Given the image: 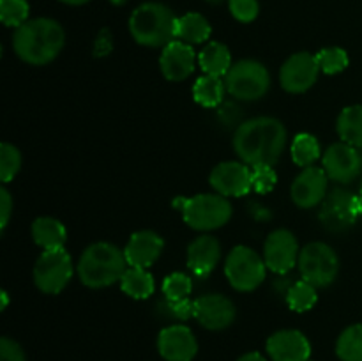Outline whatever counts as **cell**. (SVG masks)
I'll list each match as a JSON object with an SVG mask.
<instances>
[{
    "label": "cell",
    "instance_id": "6da1fadb",
    "mask_svg": "<svg viewBox=\"0 0 362 361\" xmlns=\"http://www.w3.org/2000/svg\"><path fill=\"white\" fill-rule=\"evenodd\" d=\"M286 144V130L274 117H255L237 126L233 149L250 166L274 165Z\"/></svg>",
    "mask_w": 362,
    "mask_h": 361
},
{
    "label": "cell",
    "instance_id": "7a4b0ae2",
    "mask_svg": "<svg viewBox=\"0 0 362 361\" xmlns=\"http://www.w3.org/2000/svg\"><path fill=\"white\" fill-rule=\"evenodd\" d=\"M64 41L66 34L59 21L52 18H35L14 30L13 48L23 62L45 66L62 52Z\"/></svg>",
    "mask_w": 362,
    "mask_h": 361
},
{
    "label": "cell",
    "instance_id": "3957f363",
    "mask_svg": "<svg viewBox=\"0 0 362 361\" xmlns=\"http://www.w3.org/2000/svg\"><path fill=\"white\" fill-rule=\"evenodd\" d=\"M127 269L126 255L110 243H94L81 253L78 262V276L90 289H103L120 282Z\"/></svg>",
    "mask_w": 362,
    "mask_h": 361
},
{
    "label": "cell",
    "instance_id": "277c9868",
    "mask_svg": "<svg viewBox=\"0 0 362 361\" xmlns=\"http://www.w3.org/2000/svg\"><path fill=\"white\" fill-rule=\"evenodd\" d=\"M179 18L163 4L147 2L133 11L129 18V32L134 41L148 48L170 45L177 38Z\"/></svg>",
    "mask_w": 362,
    "mask_h": 361
},
{
    "label": "cell",
    "instance_id": "5b68a950",
    "mask_svg": "<svg viewBox=\"0 0 362 361\" xmlns=\"http://www.w3.org/2000/svg\"><path fill=\"white\" fill-rule=\"evenodd\" d=\"M173 207L182 212V218L191 229L216 230L226 225L232 218V204L219 193H200L194 197H177Z\"/></svg>",
    "mask_w": 362,
    "mask_h": 361
},
{
    "label": "cell",
    "instance_id": "8992f818",
    "mask_svg": "<svg viewBox=\"0 0 362 361\" xmlns=\"http://www.w3.org/2000/svg\"><path fill=\"white\" fill-rule=\"evenodd\" d=\"M226 91L240 101H257L267 94L271 87V76L267 67L258 60H239L230 67L226 74Z\"/></svg>",
    "mask_w": 362,
    "mask_h": 361
},
{
    "label": "cell",
    "instance_id": "52a82bcc",
    "mask_svg": "<svg viewBox=\"0 0 362 361\" xmlns=\"http://www.w3.org/2000/svg\"><path fill=\"white\" fill-rule=\"evenodd\" d=\"M299 273L313 287H329L339 273V258L329 244L310 243L299 253Z\"/></svg>",
    "mask_w": 362,
    "mask_h": 361
},
{
    "label": "cell",
    "instance_id": "ba28073f",
    "mask_svg": "<svg viewBox=\"0 0 362 361\" xmlns=\"http://www.w3.org/2000/svg\"><path fill=\"white\" fill-rule=\"evenodd\" d=\"M264 257L247 246H235L225 262V275L230 285L239 292H251L265 280Z\"/></svg>",
    "mask_w": 362,
    "mask_h": 361
},
{
    "label": "cell",
    "instance_id": "9c48e42d",
    "mask_svg": "<svg viewBox=\"0 0 362 361\" xmlns=\"http://www.w3.org/2000/svg\"><path fill=\"white\" fill-rule=\"evenodd\" d=\"M73 278V262L64 248L45 250L34 265V282L45 294H60Z\"/></svg>",
    "mask_w": 362,
    "mask_h": 361
},
{
    "label": "cell",
    "instance_id": "30bf717a",
    "mask_svg": "<svg viewBox=\"0 0 362 361\" xmlns=\"http://www.w3.org/2000/svg\"><path fill=\"white\" fill-rule=\"evenodd\" d=\"M320 223L329 232H343L356 225L362 216V207L356 193L336 188L324 198L320 207Z\"/></svg>",
    "mask_w": 362,
    "mask_h": 361
},
{
    "label": "cell",
    "instance_id": "8fae6325",
    "mask_svg": "<svg viewBox=\"0 0 362 361\" xmlns=\"http://www.w3.org/2000/svg\"><path fill=\"white\" fill-rule=\"evenodd\" d=\"M320 71L317 55H311L308 52L293 53L283 64L281 71H279V81L286 92L300 94L313 87Z\"/></svg>",
    "mask_w": 362,
    "mask_h": 361
},
{
    "label": "cell",
    "instance_id": "7c38bea8",
    "mask_svg": "<svg viewBox=\"0 0 362 361\" xmlns=\"http://www.w3.org/2000/svg\"><path fill=\"white\" fill-rule=\"evenodd\" d=\"M299 244L296 236L286 229L271 232L264 244L265 265L276 275H286L299 260Z\"/></svg>",
    "mask_w": 362,
    "mask_h": 361
},
{
    "label": "cell",
    "instance_id": "4fadbf2b",
    "mask_svg": "<svg viewBox=\"0 0 362 361\" xmlns=\"http://www.w3.org/2000/svg\"><path fill=\"white\" fill-rule=\"evenodd\" d=\"M324 170L329 179L339 184H346L356 179L362 170V156L357 147L338 142L332 144L324 154Z\"/></svg>",
    "mask_w": 362,
    "mask_h": 361
},
{
    "label": "cell",
    "instance_id": "5bb4252c",
    "mask_svg": "<svg viewBox=\"0 0 362 361\" xmlns=\"http://www.w3.org/2000/svg\"><path fill=\"white\" fill-rule=\"evenodd\" d=\"M211 186L223 197H243L253 190L251 168L243 161L219 163L211 172Z\"/></svg>",
    "mask_w": 362,
    "mask_h": 361
},
{
    "label": "cell",
    "instance_id": "9a60e30c",
    "mask_svg": "<svg viewBox=\"0 0 362 361\" xmlns=\"http://www.w3.org/2000/svg\"><path fill=\"white\" fill-rule=\"evenodd\" d=\"M235 315V304L221 294H205L194 299V319L212 331H221L232 326Z\"/></svg>",
    "mask_w": 362,
    "mask_h": 361
},
{
    "label": "cell",
    "instance_id": "2e32d148",
    "mask_svg": "<svg viewBox=\"0 0 362 361\" xmlns=\"http://www.w3.org/2000/svg\"><path fill=\"white\" fill-rule=\"evenodd\" d=\"M327 173L318 166H306L299 176L293 179L292 200L297 207L311 209L317 207L327 197Z\"/></svg>",
    "mask_w": 362,
    "mask_h": 361
},
{
    "label": "cell",
    "instance_id": "e0dca14e",
    "mask_svg": "<svg viewBox=\"0 0 362 361\" xmlns=\"http://www.w3.org/2000/svg\"><path fill=\"white\" fill-rule=\"evenodd\" d=\"M158 350L166 361H193L198 353V342L187 326L173 324L159 333Z\"/></svg>",
    "mask_w": 362,
    "mask_h": 361
},
{
    "label": "cell",
    "instance_id": "ac0fdd59",
    "mask_svg": "<svg viewBox=\"0 0 362 361\" xmlns=\"http://www.w3.org/2000/svg\"><path fill=\"white\" fill-rule=\"evenodd\" d=\"M163 76L168 81H182L191 76L197 67V53L193 46L184 41H172L163 48L159 59Z\"/></svg>",
    "mask_w": 362,
    "mask_h": 361
},
{
    "label": "cell",
    "instance_id": "d6986e66",
    "mask_svg": "<svg viewBox=\"0 0 362 361\" xmlns=\"http://www.w3.org/2000/svg\"><path fill=\"white\" fill-rule=\"evenodd\" d=\"M267 353L272 361H308L311 343L297 329H281L267 340Z\"/></svg>",
    "mask_w": 362,
    "mask_h": 361
},
{
    "label": "cell",
    "instance_id": "ffe728a7",
    "mask_svg": "<svg viewBox=\"0 0 362 361\" xmlns=\"http://www.w3.org/2000/svg\"><path fill=\"white\" fill-rule=\"evenodd\" d=\"M163 248H165V241L159 234L152 230H138L127 241L124 255H126L127 265L147 269L161 257Z\"/></svg>",
    "mask_w": 362,
    "mask_h": 361
},
{
    "label": "cell",
    "instance_id": "44dd1931",
    "mask_svg": "<svg viewBox=\"0 0 362 361\" xmlns=\"http://www.w3.org/2000/svg\"><path fill=\"white\" fill-rule=\"evenodd\" d=\"M221 258V244L212 236H200L187 246V268L198 278H207Z\"/></svg>",
    "mask_w": 362,
    "mask_h": 361
},
{
    "label": "cell",
    "instance_id": "7402d4cb",
    "mask_svg": "<svg viewBox=\"0 0 362 361\" xmlns=\"http://www.w3.org/2000/svg\"><path fill=\"white\" fill-rule=\"evenodd\" d=\"M32 237L42 250H60L66 244L67 232L59 219L41 216L32 223Z\"/></svg>",
    "mask_w": 362,
    "mask_h": 361
},
{
    "label": "cell",
    "instance_id": "603a6c76",
    "mask_svg": "<svg viewBox=\"0 0 362 361\" xmlns=\"http://www.w3.org/2000/svg\"><path fill=\"white\" fill-rule=\"evenodd\" d=\"M198 64H200V69L205 74H211V76H226L230 71L232 64V55H230V50L226 48L223 42L212 41L205 46L204 50L198 55Z\"/></svg>",
    "mask_w": 362,
    "mask_h": 361
},
{
    "label": "cell",
    "instance_id": "cb8c5ba5",
    "mask_svg": "<svg viewBox=\"0 0 362 361\" xmlns=\"http://www.w3.org/2000/svg\"><path fill=\"white\" fill-rule=\"evenodd\" d=\"M211 23L198 13H187L177 21V38L187 45H200L211 38Z\"/></svg>",
    "mask_w": 362,
    "mask_h": 361
},
{
    "label": "cell",
    "instance_id": "d4e9b609",
    "mask_svg": "<svg viewBox=\"0 0 362 361\" xmlns=\"http://www.w3.org/2000/svg\"><path fill=\"white\" fill-rule=\"evenodd\" d=\"M225 81L219 76L204 74L193 85V98L198 105L205 108H218L225 98Z\"/></svg>",
    "mask_w": 362,
    "mask_h": 361
},
{
    "label": "cell",
    "instance_id": "484cf974",
    "mask_svg": "<svg viewBox=\"0 0 362 361\" xmlns=\"http://www.w3.org/2000/svg\"><path fill=\"white\" fill-rule=\"evenodd\" d=\"M120 287L133 299H147L154 294V278L144 268H127L120 278Z\"/></svg>",
    "mask_w": 362,
    "mask_h": 361
},
{
    "label": "cell",
    "instance_id": "4316f807",
    "mask_svg": "<svg viewBox=\"0 0 362 361\" xmlns=\"http://www.w3.org/2000/svg\"><path fill=\"white\" fill-rule=\"evenodd\" d=\"M338 133L341 142L362 149V105L346 106L338 117Z\"/></svg>",
    "mask_w": 362,
    "mask_h": 361
},
{
    "label": "cell",
    "instance_id": "83f0119b",
    "mask_svg": "<svg viewBox=\"0 0 362 361\" xmlns=\"http://www.w3.org/2000/svg\"><path fill=\"white\" fill-rule=\"evenodd\" d=\"M336 354L341 361H362V324H354L339 335Z\"/></svg>",
    "mask_w": 362,
    "mask_h": 361
},
{
    "label": "cell",
    "instance_id": "f1b7e54d",
    "mask_svg": "<svg viewBox=\"0 0 362 361\" xmlns=\"http://www.w3.org/2000/svg\"><path fill=\"white\" fill-rule=\"evenodd\" d=\"M317 287L308 283L306 280H299V282L292 283L290 289L286 290V303H288L290 310L297 311V314H304V311L311 310L317 304Z\"/></svg>",
    "mask_w": 362,
    "mask_h": 361
},
{
    "label": "cell",
    "instance_id": "f546056e",
    "mask_svg": "<svg viewBox=\"0 0 362 361\" xmlns=\"http://www.w3.org/2000/svg\"><path fill=\"white\" fill-rule=\"evenodd\" d=\"M292 159L297 166H311L320 158V144L310 133H300L292 142Z\"/></svg>",
    "mask_w": 362,
    "mask_h": 361
},
{
    "label": "cell",
    "instance_id": "4dcf8cb0",
    "mask_svg": "<svg viewBox=\"0 0 362 361\" xmlns=\"http://www.w3.org/2000/svg\"><path fill=\"white\" fill-rule=\"evenodd\" d=\"M27 0H0V20L6 27H21L28 21Z\"/></svg>",
    "mask_w": 362,
    "mask_h": 361
},
{
    "label": "cell",
    "instance_id": "1f68e13d",
    "mask_svg": "<svg viewBox=\"0 0 362 361\" xmlns=\"http://www.w3.org/2000/svg\"><path fill=\"white\" fill-rule=\"evenodd\" d=\"M161 290L166 299L170 301L186 299V297H189L191 290H193V282L184 273H172V275L163 280Z\"/></svg>",
    "mask_w": 362,
    "mask_h": 361
},
{
    "label": "cell",
    "instance_id": "d6a6232c",
    "mask_svg": "<svg viewBox=\"0 0 362 361\" xmlns=\"http://www.w3.org/2000/svg\"><path fill=\"white\" fill-rule=\"evenodd\" d=\"M21 154L13 144H0V180L2 183H11L20 172Z\"/></svg>",
    "mask_w": 362,
    "mask_h": 361
},
{
    "label": "cell",
    "instance_id": "836d02e7",
    "mask_svg": "<svg viewBox=\"0 0 362 361\" xmlns=\"http://www.w3.org/2000/svg\"><path fill=\"white\" fill-rule=\"evenodd\" d=\"M317 60L320 64V69L325 74H338L349 66V55H346L345 50L338 48V46L320 50L317 53Z\"/></svg>",
    "mask_w": 362,
    "mask_h": 361
},
{
    "label": "cell",
    "instance_id": "e575fe53",
    "mask_svg": "<svg viewBox=\"0 0 362 361\" xmlns=\"http://www.w3.org/2000/svg\"><path fill=\"white\" fill-rule=\"evenodd\" d=\"M276 183H278V176H276L274 168L271 165H258L253 166L251 170V184L257 193L264 195L274 190Z\"/></svg>",
    "mask_w": 362,
    "mask_h": 361
},
{
    "label": "cell",
    "instance_id": "d590c367",
    "mask_svg": "<svg viewBox=\"0 0 362 361\" xmlns=\"http://www.w3.org/2000/svg\"><path fill=\"white\" fill-rule=\"evenodd\" d=\"M228 7L232 16L237 21H243V23H250L255 18L258 16V0H228Z\"/></svg>",
    "mask_w": 362,
    "mask_h": 361
},
{
    "label": "cell",
    "instance_id": "8d00e7d4",
    "mask_svg": "<svg viewBox=\"0 0 362 361\" xmlns=\"http://www.w3.org/2000/svg\"><path fill=\"white\" fill-rule=\"evenodd\" d=\"M165 308L168 315H172L173 319H179V321H189L194 317V301H191L189 297L179 301L166 299Z\"/></svg>",
    "mask_w": 362,
    "mask_h": 361
},
{
    "label": "cell",
    "instance_id": "74e56055",
    "mask_svg": "<svg viewBox=\"0 0 362 361\" xmlns=\"http://www.w3.org/2000/svg\"><path fill=\"white\" fill-rule=\"evenodd\" d=\"M0 361H27L25 360V353L14 340L4 336L0 340Z\"/></svg>",
    "mask_w": 362,
    "mask_h": 361
},
{
    "label": "cell",
    "instance_id": "f35d334b",
    "mask_svg": "<svg viewBox=\"0 0 362 361\" xmlns=\"http://www.w3.org/2000/svg\"><path fill=\"white\" fill-rule=\"evenodd\" d=\"M113 50V41L112 34H110L108 28H103L98 34L94 42V55L95 57H106Z\"/></svg>",
    "mask_w": 362,
    "mask_h": 361
},
{
    "label": "cell",
    "instance_id": "ab89813d",
    "mask_svg": "<svg viewBox=\"0 0 362 361\" xmlns=\"http://www.w3.org/2000/svg\"><path fill=\"white\" fill-rule=\"evenodd\" d=\"M11 212H13V198H11V193L2 188L0 190V229H6L7 223H9Z\"/></svg>",
    "mask_w": 362,
    "mask_h": 361
},
{
    "label": "cell",
    "instance_id": "60d3db41",
    "mask_svg": "<svg viewBox=\"0 0 362 361\" xmlns=\"http://www.w3.org/2000/svg\"><path fill=\"white\" fill-rule=\"evenodd\" d=\"M233 115L239 117V112H237V108L232 105V103H226V105H223L221 110H219V117L223 119V122L233 124V122H235Z\"/></svg>",
    "mask_w": 362,
    "mask_h": 361
},
{
    "label": "cell",
    "instance_id": "b9f144b4",
    "mask_svg": "<svg viewBox=\"0 0 362 361\" xmlns=\"http://www.w3.org/2000/svg\"><path fill=\"white\" fill-rule=\"evenodd\" d=\"M237 361H267L260 353H247L244 356H240Z\"/></svg>",
    "mask_w": 362,
    "mask_h": 361
},
{
    "label": "cell",
    "instance_id": "7bdbcfd3",
    "mask_svg": "<svg viewBox=\"0 0 362 361\" xmlns=\"http://www.w3.org/2000/svg\"><path fill=\"white\" fill-rule=\"evenodd\" d=\"M0 297H2V310H6L7 308V304H9V296H7V292L6 290H2V294H0Z\"/></svg>",
    "mask_w": 362,
    "mask_h": 361
},
{
    "label": "cell",
    "instance_id": "ee69618b",
    "mask_svg": "<svg viewBox=\"0 0 362 361\" xmlns=\"http://www.w3.org/2000/svg\"><path fill=\"white\" fill-rule=\"evenodd\" d=\"M64 4H69V6H81V4H87L88 0H60Z\"/></svg>",
    "mask_w": 362,
    "mask_h": 361
},
{
    "label": "cell",
    "instance_id": "f6af8a7d",
    "mask_svg": "<svg viewBox=\"0 0 362 361\" xmlns=\"http://www.w3.org/2000/svg\"><path fill=\"white\" fill-rule=\"evenodd\" d=\"M357 198H359V204L362 207V183H361V188H359V193H357Z\"/></svg>",
    "mask_w": 362,
    "mask_h": 361
},
{
    "label": "cell",
    "instance_id": "bcb514c9",
    "mask_svg": "<svg viewBox=\"0 0 362 361\" xmlns=\"http://www.w3.org/2000/svg\"><path fill=\"white\" fill-rule=\"evenodd\" d=\"M110 2H112V4H115V6H122V4L126 2V0H110Z\"/></svg>",
    "mask_w": 362,
    "mask_h": 361
},
{
    "label": "cell",
    "instance_id": "7dc6e473",
    "mask_svg": "<svg viewBox=\"0 0 362 361\" xmlns=\"http://www.w3.org/2000/svg\"><path fill=\"white\" fill-rule=\"evenodd\" d=\"M207 2H211V4H221V2H225V0H207Z\"/></svg>",
    "mask_w": 362,
    "mask_h": 361
},
{
    "label": "cell",
    "instance_id": "c3c4849f",
    "mask_svg": "<svg viewBox=\"0 0 362 361\" xmlns=\"http://www.w3.org/2000/svg\"><path fill=\"white\" fill-rule=\"evenodd\" d=\"M308 361H310V360H308Z\"/></svg>",
    "mask_w": 362,
    "mask_h": 361
}]
</instances>
